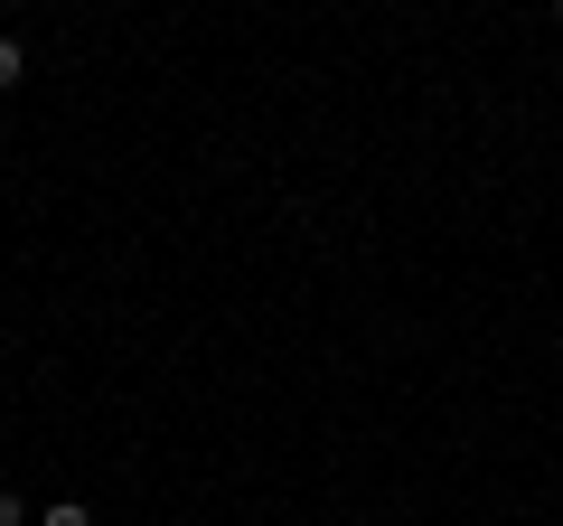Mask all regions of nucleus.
Instances as JSON below:
<instances>
[{
  "label": "nucleus",
  "instance_id": "nucleus-3",
  "mask_svg": "<svg viewBox=\"0 0 563 526\" xmlns=\"http://www.w3.org/2000/svg\"><path fill=\"white\" fill-rule=\"evenodd\" d=\"M0 526H38V517H29V507H20V498H0Z\"/></svg>",
  "mask_w": 563,
  "mask_h": 526
},
{
  "label": "nucleus",
  "instance_id": "nucleus-1",
  "mask_svg": "<svg viewBox=\"0 0 563 526\" xmlns=\"http://www.w3.org/2000/svg\"><path fill=\"white\" fill-rule=\"evenodd\" d=\"M29 76V57H20V39H0V95H10V85Z\"/></svg>",
  "mask_w": 563,
  "mask_h": 526
},
{
  "label": "nucleus",
  "instance_id": "nucleus-2",
  "mask_svg": "<svg viewBox=\"0 0 563 526\" xmlns=\"http://www.w3.org/2000/svg\"><path fill=\"white\" fill-rule=\"evenodd\" d=\"M38 526H95V507H76V498H57V507H47V517Z\"/></svg>",
  "mask_w": 563,
  "mask_h": 526
}]
</instances>
